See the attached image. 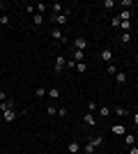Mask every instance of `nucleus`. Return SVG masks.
<instances>
[{
    "instance_id": "1",
    "label": "nucleus",
    "mask_w": 138,
    "mask_h": 154,
    "mask_svg": "<svg viewBox=\"0 0 138 154\" xmlns=\"http://www.w3.org/2000/svg\"><path fill=\"white\" fill-rule=\"evenodd\" d=\"M69 16H72V12H69V7H65V12H62V14H53V16H51V23H55V26H65L67 21H69Z\"/></svg>"
},
{
    "instance_id": "2",
    "label": "nucleus",
    "mask_w": 138,
    "mask_h": 154,
    "mask_svg": "<svg viewBox=\"0 0 138 154\" xmlns=\"http://www.w3.org/2000/svg\"><path fill=\"white\" fill-rule=\"evenodd\" d=\"M72 46H74V51H85L87 48V39L85 37H76L72 42Z\"/></svg>"
},
{
    "instance_id": "3",
    "label": "nucleus",
    "mask_w": 138,
    "mask_h": 154,
    "mask_svg": "<svg viewBox=\"0 0 138 154\" xmlns=\"http://www.w3.org/2000/svg\"><path fill=\"white\" fill-rule=\"evenodd\" d=\"M51 39H55V42H62V44H69V39L62 35V30H60V28H53V30H51Z\"/></svg>"
},
{
    "instance_id": "4",
    "label": "nucleus",
    "mask_w": 138,
    "mask_h": 154,
    "mask_svg": "<svg viewBox=\"0 0 138 154\" xmlns=\"http://www.w3.org/2000/svg\"><path fill=\"white\" fill-rule=\"evenodd\" d=\"M65 67H67V58H65V55H58V58H55V64H53L55 74H60V71L65 69Z\"/></svg>"
},
{
    "instance_id": "5",
    "label": "nucleus",
    "mask_w": 138,
    "mask_h": 154,
    "mask_svg": "<svg viewBox=\"0 0 138 154\" xmlns=\"http://www.w3.org/2000/svg\"><path fill=\"white\" fill-rule=\"evenodd\" d=\"M7 110H14V101H12V99L0 101V113H7Z\"/></svg>"
},
{
    "instance_id": "6",
    "label": "nucleus",
    "mask_w": 138,
    "mask_h": 154,
    "mask_svg": "<svg viewBox=\"0 0 138 154\" xmlns=\"http://www.w3.org/2000/svg\"><path fill=\"white\" fill-rule=\"evenodd\" d=\"M83 122H85L87 127H94V124H97V115H94V113H85V117H83Z\"/></svg>"
},
{
    "instance_id": "7",
    "label": "nucleus",
    "mask_w": 138,
    "mask_h": 154,
    "mask_svg": "<svg viewBox=\"0 0 138 154\" xmlns=\"http://www.w3.org/2000/svg\"><path fill=\"white\" fill-rule=\"evenodd\" d=\"M46 9H48V5H44V2H35V14H41V16H44Z\"/></svg>"
},
{
    "instance_id": "8",
    "label": "nucleus",
    "mask_w": 138,
    "mask_h": 154,
    "mask_svg": "<svg viewBox=\"0 0 138 154\" xmlns=\"http://www.w3.org/2000/svg\"><path fill=\"white\" fill-rule=\"evenodd\" d=\"M99 55H101V60H104V62H111V60H113V51H111V48H104Z\"/></svg>"
},
{
    "instance_id": "9",
    "label": "nucleus",
    "mask_w": 138,
    "mask_h": 154,
    "mask_svg": "<svg viewBox=\"0 0 138 154\" xmlns=\"http://www.w3.org/2000/svg\"><path fill=\"white\" fill-rule=\"evenodd\" d=\"M2 115H5L2 120L9 124V122H14V120H16V110H7V113H2Z\"/></svg>"
},
{
    "instance_id": "10",
    "label": "nucleus",
    "mask_w": 138,
    "mask_h": 154,
    "mask_svg": "<svg viewBox=\"0 0 138 154\" xmlns=\"http://www.w3.org/2000/svg\"><path fill=\"white\" fill-rule=\"evenodd\" d=\"M51 12L53 14H62V12H65V5H62V2H53V5H51Z\"/></svg>"
},
{
    "instance_id": "11",
    "label": "nucleus",
    "mask_w": 138,
    "mask_h": 154,
    "mask_svg": "<svg viewBox=\"0 0 138 154\" xmlns=\"http://www.w3.org/2000/svg\"><path fill=\"white\" fill-rule=\"evenodd\" d=\"M115 83H118V85H127V74H124V71H118V76H115Z\"/></svg>"
},
{
    "instance_id": "12",
    "label": "nucleus",
    "mask_w": 138,
    "mask_h": 154,
    "mask_svg": "<svg viewBox=\"0 0 138 154\" xmlns=\"http://www.w3.org/2000/svg\"><path fill=\"white\" fill-rule=\"evenodd\" d=\"M113 113H115V115H118V117H127V115H129V110H127L124 106H118V108L113 110Z\"/></svg>"
},
{
    "instance_id": "13",
    "label": "nucleus",
    "mask_w": 138,
    "mask_h": 154,
    "mask_svg": "<svg viewBox=\"0 0 138 154\" xmlns=\"http://www.w3.org/2000/svg\"><path fill=\"white\" fill-rule=\"evenodd\" d=\"M78 152H81V145L76 140H72L69 143V154H78Z\"/></svg>"
},
{
    "instance_id": "14",
    "label": "nucleus",
    "mask_w": 138,
    "mask_h": 154,
    "mask_svg": "<svg viewBox=\"0 0 138 154\" xmlns=\"http://www.w3.org/2000/svg\"><path fill=\"white\" fill-rule=\"evenodd\" d=\"M120 21H131V9H122L120 12Z\"/></svg>"
},
{
    "instance_id": "15",
    "label": "nucleus",
    "mask_w": 138,
    "mask_h": 154,
    "mask_svg": "<svg viewBox=\"0 0 138 154\" xmlns=\"http://www.w3.org/2000/svg\"><path fill=\"white\" fill-rule=\"evenodd\" d=\"M131 21H122V23H120V30H122V32H131Z\"/></svg>"
},
{
    "instance_id": "16",
    "label": "nucleus",
    "mask_w": 138,
    "mask_h": 154,
    "mask_svg": "<svg viewBox=\"0 0 138 154\" xmlns=\"http://www.w3.org/2000/svg\"><path fill=\"white\" fill-rule=\"evenodd\" d=\"M32 23H35V28H39L41 23H44V16H41V14H32Z\"/></svg>"
},
{
    "instance_id": "17",
    "label": "nucleus",
    "mask_w": 138,
    "mask_h": 154,
    "mask_svg": "<svg viewBox=\"0 0 138 154\" xmlns=\"http://www.w3.org/2000/svg\"><path fill=\"white\" fill-rule=\"evenodd\" d=\"M12 23V16L9 14H0V26H9Z\"/></svg>"
},
{
    "instance_id": "18",
    "label": "nucleus",
    "mask_w": 138,
    "mask_h": 154,
    "mask_svg": "<svg viewBox=\"0 0 138 154\" xmlns=\"http://www.w3.org/2000/svg\"><path fill=\"white\" fill-rule=\"evenodd\" d=\"M106 71H108L111 76H118V67H115L113 62H108V64H106Z\"/></svg>"
},
{
    "instance_id": "19",
    "label": "nucleus",
    "mask_w": 138,
    "mask_h": 154,
    "mask_svg": "<svg viewBox=\"0 0 138 154\" xmlns=\"http://www.w3.org/2000/svg\"><path fill=\"white\" fill-rule=\"evenodd\" d=\"M74 60H76V62H83V60H85V51H74Z\"/></svg>"
},
{
    "instance_id": "20",
    "label": "nucleus",
    "mask_w": 138,
    "mask_h": 154,
    "mask_svg": "<svg viewBox=\"0 0 138 154\" xmlns=\"http://www.w3.org/2000/svg\"><path fill=\"white\" fill-rule=\"evenodd\" d=\"M120 42H122V44H129V42H131V32H122V35H120Z\"/></svg>"
},
{
    "instance_id": "21",
    "label": "nucleus",
    "mask_w": 138,
    "mask_h": 154,
    "mask_svg": "<svg viewBox=\"0 0 138 154\" xmlns=\"http://www.w3.org/2000/svg\"><path fill=\"white\" fill-rule=\"evenodd\" d=\"M46 94L51 97V99H58V97H60V90H58V88H51V90H46Z\"/></svg>"
},
{
    "instance_id": "22",
    "label": "nucleus",
    "mask_w": 138,
    "mask_h": 154,
    "mask_svg": "<svg viewBox=\"0 0 138 154\" xmlns=\"http://www.w3.org/2000/svg\"><path fill=\"white\" fill-rule=\"evenodd\" d=\"M83 149H85V154H94V152H97V147H94V145H92L90 140L85 143V147H83Z\"/></svg>"
},
{
    "instance_id": "23",
    "label": "nucleus",
    "mask_w": 138,
    "mask_h": 154,
    "mask_svg": "<svg viewBox=\"0 0 138 154\" xmlns=\"http://www.w3.org/2000/svg\"><path fill=\"white\" fill-rule=\"evenodd\" d=\"M111 131H113V134H118V136H122V134H124V124H115Z\"/></svg>"
},
{
    "instance_id": "24",
    "label": "nucleus",
    "mask_w": 138,
    "mask_h": 154,
    "mask_svg": "<svg viewBox=\"0 0 138 154\" xmlns=\"http://www.w3.org/2000/svg\"><path fill=\"white\" fill-rule=\"evenodd\" d=\"M90 143L94 145V147H99V145L104 143V138H101V136H92V138H90Z\"/></svg>"
},
{
    "instance_id": "25",
    "label": "nucleus",
    "mask_w": 138,
    "mask_h": 154,
    "mask_svg": "<svg viewBox=\"0 0 138 154\" xmlns=\"http://www.w3.org/2000/svg\"><path fill=\"white\" fill-rule=\"evenodd\" d=\"M111 113H113V110L108 108V106H101V108H99V115H101V117H108Z\"/></svg>"
},
{
    "instance_id": "26",
    "label": "nucleus",
    "mask_w": 138,
    "mask_h": 154,
    "mask_svg": "<svg viewBox=\"0 0 138 154\" xmlns=\"http://www.w3.org/2000/svg\"><path fill=\"white\" fill-rule=\"evenodd\" d=\"M76 71H78V74H85V71H87V64L85 62H76Z\"/></svg>"
},
{
    "instance_id": "27",
    "label": "nucleus",
    "mask_w": 138,
    "mask_h": 154,
    "mask_svg": "<svg viewBox=\"0 0 138 154\" xmlns=\"http://www.w3.org/2000/svg\"><path fill=\"white\" fill-rule=\"evenodd\" d=\"M97 103H94V101H87V113H97Z\"/></svg>"
},
{
    "instance_id": "28",
    "label": "nucleus",
    "mask_w": 138,
    "mask_h": 154,
    "mask_svg": "<svg viewBox=\"0 0 138 154\" xmlns=\"http://www.w3.org/2000/svg\"><path fill=\"white\" fill-rule=\"evenodd\" d=\"M124 143L129 145V147H131L133 143H136V136H127V134H124Z\"/></svg>"
},
{
    "instance_id": "29",
    "label": "nucleus",
    "mask_w": 138,
    "mask_h": 154,
    "mask_svg": "<svg viewBox=\"0 0 138 154\" xmlns=\"http://www.w3.org/2000/svg\"><path fill=\"white\" fill-rule=\"evenodd\" d=\"M35 97H37V99H41V97H46V90H44V88H37V90H35Z\"/></svg>"
},
{
    "instance_id": "30",
    "label": "nucleus",
    "mask_w": 138,
    "mask_h": 154,
    "mask_svg": "<svg viewBox=\"0 0 138 154\" xmlns=\"http://www.w3.org/2000/svg\"><path fill=\"white\" fill-rule=\"evenodd\" d=\"M46 113H48V115H58V108H55V106H48V108H46Z\"/></svg>"
},
{
    "instance_id": "31",
    "label": "nucleus",
    "mask_w": 138,
    "mask_h": 154,
    "mask_svg": "<svg viewBox=\"0 0 138 154\" xmlns=\"http://www.w3.org/2000/svg\"><path fill=\"white\" fill-rule=\"evenodd\" d=\"M131 5H133V0H122V2H120L122 9H127V7H131Z\"/></svg>"
},
{
    "instance_id": "32",
    "label": "nucleus",
    "mask_w": 138,
    "mask_h": 154,
    "mask_svg": "<svg viewBox=\"0 0 138 154\" xmlns=\"http://www.w3.org/2000/svg\"><path fill=\"white\" fill-rule=\"evenodd\" d=\"M120 23H122V21H120V16H113L111 26H113V28H120Z\"/></svg>"
},
{
    "instance_id": "33",
    "label": "nucleus",
    "mask_w": 138,
    "mask_h": 154,
    "mask_svg": "<svg viewBox=\"0 0 138 154\" xmlns=\"http://www.w3.org/2000/svg\"><path fill=\"white\" fill-rule=\"evenodd\" d=\"M23 12H26V14H35V5H26V7H23Z\"/></svg>"
},
{
    "instance_id": "34",
    "label": "nucleus",
    "mask_w": 138,
    "mask_h": 154,
    "mask_svg": "<svg viewBox=\"0 0 138 154\" xmlns=\"http://www.w3.org/2000/svg\"><path fill=\"white\" fill-rule=\"evenodd\" d=\"M58 115H60V117L67 115V108H65V106H60V108H58Z\"/></svg>"
},
{
    "instance_id": "35",
    "label": "nucleus",
    "mask_w": 138,
    "mask_h": 154,
    "mask_svg": "<svg viewBox=\"0 0 138 154\" xmlns=\"http://www.w3.org/2000/svg\"><path fill=\"white\" fill-rule=\"evenodd\" d=\"M104 7H108V9H111V7H115V0H106Z\"/></svg>"
},
{
    "instance_id": "36",
    "label": "nucleus",
    "mask_w": 138,
    "mask_h": 154,
    "mask_svg": "<svg viewBox=\"0 0 138 154\" xmlns=\"http://www.w3.org/2000/svg\"><path fill=\"white\" fill-rule=\"evenodd\" d=\"M129 154H138V145H131V147H129Z\"/></svg>"
},
{
    "instance_id": "37",
    "label": "nucleus",
    "mask_w": 138,
    "mask_h": 154,
    "mask_svg": "<svg viewBox=\"0 0 138 154\" xmlns=\"http://www.w3.org/2000/svg\"><path fill=\"white\" fill-rule=\"evenodd\" d=\"M131 122H133V124L138 127V113H133V115H131Z\"/></svg>"
},
{
    "instance_id": "38",
    "label": "nucleus",
    "mask_w": 138,
    "mask_h": 154,
    "mask_svg": "<svg viewBox=\"0 0 138 154\" xmlns=\"http://www.w3.org/2000/svg\"><path fill=\"white\" fill-rule=\"evenodd\" d=\"M5 99H7V94H5L2 90H0V101H5Z\"/></svg>"
},
{
    "instance_id": "39",
    "label": "nucleus",
    "mask_w": 138,
    "mask_h": 154,
    "mask_svg": "<svg viewBox=\"0 0 138 154\" xmlns=\"http://www.w3.org/2000/svg\"><path fill=\"white\" fill-rule=\"evenodd\" d=\"M5 12V2H2V0H0V14Z\"/></svg>"
},
{
    "instance_id": "40",
    "label": "nucleus",
    "mask_w": 138,
    "mask_h": 154,
    "mask_svg": "<svg viewBox=\"0 0 138 154\" xmlns=\"http://www.w3.org/2000/svg\"><path fill=\"white\" fill-rule=\"evenodd\" d=\"M133 136H136V140H138V131H136V134H133Z\"/></svg>"
}]
</instances>
